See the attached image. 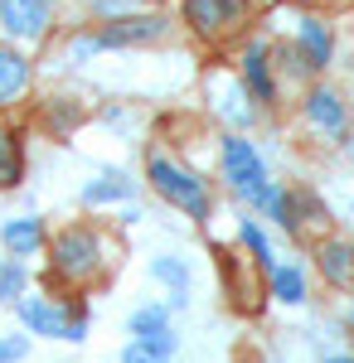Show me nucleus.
Instances as JSON below:
<instances>
[{
  "mask_svg": "<svg viewBox=\"0 0 354 363\" xmlns=\"http://www.w3.org/2000/svg\"><path fill=\"white\" fill-rule=\"evenodd\" d=\"M306 121H311L316 131H326V136H345L350 112H345L340 92H330V87H311V92H306Z\"/></svg>",
  "mask_w": 354,
  "mask_h": 363,
  "instance_id": "9",
  "label": "nucleus"
},
{
  "mask_svg": "<svg viewBox=\"0 0 354 363\" xmlns=\"http://www.w3.org/2000/svg\"><path fill=\"white\" fill-rule=\"evenodd\" d=\"M132 194H136V184H132L127 174H97V179L82 189V203H87V208H97V203H127Z\"/></svg>",
  "mask_w": 354,
  "mask_h": 363,
  "instance_id": "16",
  "label": "nucleus"
},
{
  "mask_svg": "<svg viewBox=\"0 0 354 363\" xmlns=\"http://www.w3.org/2000/svg\"><path fill=\"white\" fill-rule=\"evenodd\" d=\"M243 92H252V102H277V78L267 68V44H247L243 54Z\"/></svg>",
  "mask_w": 354,
  "mask_h": 363,
  "instance_id": "12",
  "label": "nucleus"
},
{
  "mask_svg": "<svg viewBox=\"0 0 354 363\" xmlns=\"http://www.w3.org/2000/svg\"><path fill=\"white\" fill-rule=\"evenodd\" d=\"M243 0H185V20H190L199 34H228V29L243 20Z\"/></svg>",
  "mask_w": 354,
  "mask_h": 363,
  "instance_id": "8",
  "label": "nucleus"
},
{
  "mask_svg": "<svg viewBox=\"0 0 354 363\" xmlns=\"http://www.w3.org/2000/svg\"><path fill=\"white\" fill-rule=\"evenodd\" d=\"M175 354H161V349H151V344H141V339H132L127 349H122V363H170Z\"/></svg>",
  "mask_w": 354,
  "mask_h": 363,
  "instance_id": "21",
  "label": "nucleus"
},
{
  "mask_svg": "<svg viewBox=\"0 0 354 363\" xmlns=\"http://www.w3.org/2000/svg\"><path fill=\"white\" fill-rule=\"evenodd\" d=\"M49 267H54V277L63 286H92V281H102V267H107V257H102V238L92 233V228H63L54 238V247H49Z\"/></svg>",
  "mask_w": 354,
  "mask_h": 363,
  "instance_id": "1",
  "label": "nucleus"
},
{
  "mask_svg": "<svg viewBox=\"0 0 354 363\" xmlns=\"http://www.w3.org/2000/svg\"><path fill=\"white\" fill-rule=\"evenodd\" d=\"M296 54H301V63L311 68V73H321L330 63V54H335V39H330V25L326 20H301L296 25Z\"/></svg>",
  "mask_w": 354,
  "mask_h": 363,
  "instance_id": "10",
  "label": "nucleus"
},
{
  "mask_svg": "<svg viewBox=\"0 0 354 363\" xmlns=\"http://www.w3.org/2000/svg\"><path fill=\"white\" fill-rule=\"evenodd\" d=\"M25 87H29V63L15 49H0V107L15 102Z\"/></svg>",
  "mask_w": 354,
  "mask_h": 363,
  "instance_id": "17",
  "label": "nucleus"
},
{
  "mask_svg": "<svg viewBox=\"0 0 354 363\" xmlns=\"http://www.w3.org/2000/svg\"><path fill=\"white\" fill-rule=\"evenodd\" d=\"M223 179H228V189L243 199V203H267V194H272V174H267V165H262V155L252 150V140L243 136H223Z\"/></svg>",
  "mask_w": 354,
  "mask_h": 363,
  "instance_id": "4",
  "label": "nucleus"
},
{
  "mask_svg": "<svg viewBox=\"0 0 354 363\" xmlns=\"http://www.w3.org/2000/svg\"><path fill=\"white\" fill-rule=\"evenodd\" d=\"M223 112L233 116L238 126H247V121H252V112L243 107V83H233V92H223Z\"/></svg>",
  "mask_w": 354,
  "mask_h": 363,
  "instance_id": "22",
  "label": "nucleus"
},
{
  "mask_svg": "<svg viewBox=\"0 0 354 363\" xmlns=\"http://www.w3.org/2000/svg\"><path fill=\"white\" fill-rule=\"evenodd\" d=\"M151 277L161 281V286H170V306L175 310L190 301V267H185V257H156L151 262Z\"/></svg>",
  "mask_w": 354,
  "mask_h": 363,
  "instance_id": "15",
  "label": "nucleus"
},
{
  "mask_svg": "<svg viewBox=\"0 0 354 363\" xmlns=\"http://www.w3.org/2000/svg\"><path fill=\"white\" fill-rule=\"evenodd\" d=\"M262 281H267V291H272L281 306H301L306 301V272H301L296 262H272Z\"/></svg>",
  "mask_w": 354,
  "mask_h": 363,
  "instance_id": "14",
  "label": "nucleus"
},
{
  "mask_svg": "<svg viewBox=\"0 0 354 363\" xmlns=\"http://www.w3.org/2000/svg\"><path fill=\"white\" fill-rule=\"evenodd\" d=\"M296 5H321V0H296Z\"/></svg>",
  "mask_w": 354,
  "mask_h": 363,
  "instance_id": "26",
  "label": "nucleus"
},
{
  "mask_svg": "<svg viewBox=\"0 0 354 363\" xmlns=\"http://www.w3.org/2000/svg\"><path fill=\"white\" fill-rule=\"evenodd\" d=\"M29 354V339L25 335H0V363H20Z\"/></svg>",
  "mask_w": 354,
  "mask_h": 363,
  "instance_id": "23",
  "label": "nucleus"
},
{
  "mask_svg": "<svg viewBox=\"0 0 354 363\" xmlns=\"http://www.w3.org/2000/svg\"><path fill=\"white\" fill-rule=\"evenodd\" d=\"M326 363H354V354H330Z\"/></svg>",
  "mask_w": 354,
  "mask_h": 363,
  "instance_id": "24",
  "label": "nucleus"
},
{
  "mask_svg": "<svg viewBox=\"0 0 354 363\" xmlns=\"http://www.w3.org/2000/svg\"><path fill=\"white\" fill-rule=\"evenodd\" d=\"M29 286V272L20 257H0V306H15Z\"/></svg>",
  "mask_w": 354,
  "mask_h": 363,
  "instance_id": "19",
  "label": "nucleus"
},
{
  "mask_svg": "<svg viewBox=\"0 0 354 363\" xmlns=\"http://www.w3.org/2000/svg\"><path fill=\"white\" fill-rule=\"evenodd\" d=\"M20 310V325L29 335H44V339H68V344H82L87 339V310L73 306V301H54V296H20L15 301Z\"/></svg>",
  "mask_w": 354,
  "mask_h": 363,
  "instance_id": "3",
  "label": "nucleus"
},
{
  "mask_svg": "<svg viewBox=\"0 0 354 363\" xmlns=\"http://www.w3.org/2000/svg\"><path fill=\"white\" fill-rule=\"evenodd\" d=\"M0 247L10 252V257H34V252L44 247V223L39 218H10V223L0 228Z\"/></svg>",
  "mask_w": 354,
  "mask_h": 363,
  "instance_id": "13",
  "label": "nucleus"
},
{
  "mask_svg": "<svg viewBox=\"0 0 354 363\" xmlns=\"http://www.w3.org/2000/svg\"><path fill=\"white\" fill-rule=\"evenodd\" d=\"M25 179V150L10 126H0V189H15Z\"/></svg>",
  "mask_w": 354,
  "mask_h": 363,
  "instance_id": "18",
  "label": "nucleus"
},
{
  "mask_svg": "<svg viewBox=\"0 0 354 363\" xmlns=\"http://www.w3.org/2000/svg\"><path fill=\"white\" fill-rule=\"evenodd\" d=\"M146 174H151V189L165 199V203H175L180 213H190L194 223H209V189H204V179L190 174L185 165H175L165 150H146Z\"/></svg>",
  "mask_w": 354,
  "mask_h": 363,
  "instance_id": "2",
  "label": "nucleus"
},
{
  "mask_svg": "<svg viewBox=\"0 0 354 363\" xmlns=\"http://www.w3.org/2000/svg\"><path fill=\"white\" fill-rule=\"evenodd\" d=\"M345 320H350V330H354V301H350V315H345Z\"/></svg>",
  "mask_w": 354,
  "mask_h": 363,
  "instance_id": "25",
  "label": "nucleus"
},
{
  "mask_svg": "<svg viewBox=\"0 0 354 363\" xmlns=\"http://www.w3.org/2000/svg\"><path fill=\"white\" fill-rule=\"evenodd\" d=\"M165 34L161 15H127V20H112L97 29V49H132V44H156Z\"/></svg>",
  "mask_w": 354,
  "mask_h": 363,
  "instance_id": "6",
  "label": "nucleus"
},
{
  "mask_svg": "<svg viewBox=\"0 0 354 363\" xmlns=\"http://www.w3.org/2000/svg\"><path fill=\"white\" fill-rule=\"evenodd\" d=\"M316 267H321V277H326L335 291H350V286H354V242H345V238H330V242H321V252H316Z\"/></svg>",
  "mask_w": 354,
  "mask_h": 363,
  "instance_id": "11",
  "label": "nucleus"
},
{
  "mask_svg": "<svg viewBox=\"0 0 354 363\" xmlns=\"http://www.w3.org/2000/svg\"><path fill=\"white\" fill-rule=\"evenodd\" d=\"M127 330L141 339V344H151V349H161V354H175L180 349V335L170 330V306H141L132 310V320H127Z\"/></svg>",
  "mask_w": 354,
  "mask_h": 363,
  "instance_id": "7",
  "label": "nucleus"
},
{
  "mask_svg": "<svg viewBox=\"0 0 354 363\" xmlns=\"http://www.w3.org/2000/svg\"><path fill=\"white\" fill-rule=\"evenodd\" d=\"M238 238H243L247 247H252V262H257V272L267 277V267L277 262V257H272V242H267V233L252 223V218H243V223H238Z\"/></svg>",
  "mask_w": 354,
  "mask_h": 363,
  "instance_id": "20",
  "label": "nucleus"
},
{
  "mask_svg": "<svg viewBox=\"0 0 354 363\" xmlns=\"http://www.w3.org/2000/svg\"><path fill=\"white\" fill-rule=\"evenodd\" d=\"M54 0H0V29L10 39H44Z\"/></svg>",
  "mask_w": 354,
  "mask_h": 363,
  "instance_id": "5",
  "label": "nucleus"
}]
</instances>
